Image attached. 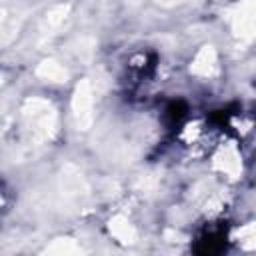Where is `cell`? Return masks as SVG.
Listing matches in <instances>:
<instances>
[{
  "label": "cell",
  "mask_w": 256,
  "mask_h": 256,
  "mask_svg": "<svg viewBox=\"0 0 256 256\" xmlns=\"http://www.w3.org/2000/svg\"><path fill=\"white\" fill-rule=\"evenodd\" d=\"M180 142L194 154H204L214 144V128L206 120H192L182 126Z\"/></svg>",
  "instance_id": "cell-1"
},
{
  "label": "cell",
  "mask_w": 256,
  "mask_h": 256,
  "mask_svg": "<svg viewBox=\"0 0 256 256\" xmlns=\"http://www.w3.org/2000/svg\"><path fill=\"white\" fill-rule=\"evenodd\" d=\"M152 72H154V58L150 54H136L128 62V76L130 82L134 84L144 82V78H148Z\"/></svg>",
  "instance_id": "cell-2"
},
{
  "label": "cell",
  "mask_w": 256,
  "mask_h": 256,
  "mask_svg": "<svg viewBox=\"0 0 256 256\" xmlns=\"http://www.w3.org/2000/svg\"><path fill=\"white\" fill-rule=\"evenodd\" d=\"M224 240H226V236H224L222 230H210L198 240L196 252H200V254H216V252L224 250Z\"/></svg>",
  "instance_id": "cell-3"
}]
</instances>
